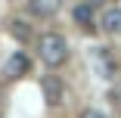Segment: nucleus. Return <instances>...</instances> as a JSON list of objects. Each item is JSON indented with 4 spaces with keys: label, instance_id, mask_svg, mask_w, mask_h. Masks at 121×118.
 <instances>
[{
    "label": "nucleus",
    "instance_id": "nucleus-1",
    "mask_svg": "<svg viewBox=\"0 0 121 118\" xmlns=\"http://www.w3.org/2000/svg\"><path fill=\"white\" fill-rule=\"evenodd\" d=\"M37 50H40V59L50 65V68H59L68 59V40L62 34H40Z\"/></svg>",
    "mask_w": 121,
    "mask_h": 118
},
{
    "label": "nucleus",
    "instance_id": "nucleus-2",
    "mask_svg": "<svg viewBox=\"0 0 121 118\" xmlns=\"http://www.w3.org/2000/svg\"><path fill=\"white\" fill-rule=\"evenodd\" d=\"M90 62H93V68H96L103 78H112V75H115V56L106 50V47H96V50L90 53Z\"/></svg>",
    "mask_w": 121,
    "mask_h": 118
},
{
    "label": "nucleus",
    "instance_id": "nucleus-3",
    "mask_svg": "<svg viewBox=\"0 0 121 118\" xmlns=\"http://www.w3.org/2000/svg\"><path fill=\"white\" fill-rule=\"evenodd\" d=\"M40 87H43V96H47V103H50V106H59V103H62L65 90H62V81H59L56 75H47Z\"/></svg>",
    "mask_w": 121,
    "mask_h": 118
},
{
    "label": "nucleus",
    "instance_id": "nucleus-4",
    "mask_svg": "<svg viewBox=\"0 0 121 118\" xmlns=\"http://www.w3.org/2000/svg\"><path fill=\"white\" fill-rule=\"evenodd\" d=\"M59 6H62V0H28V9H31V16H37V19L56 16Z\"/></svg>",
    "mask_w": 121,
    "mask_h": 118
},
{
    "label": "nucleus",
    "instance_id": "nucleus-5",
    "mask_svg": "<svg viewBox=\"0 0 121 118\" xmlns=\"http://www.w3.org/2000/svg\"><path fill=\"white\" fill-rule=\"evenodd\" d=\"M25 72H28V56L25 53H13L6 59V65H3V75L6 78H19V75H25Z\"/></svg>",
    "mask_w": 121,
    "mask_h": 118
},
{
    "label": "nucleus",
    "instance_id": "nucleus-6",
    "mask_svg": "<svg viewBox=\"0 0 121 118\" xmlns=\"http://www.w3.org/2000/svg\"><path fill=\"white\" fill-rule=\"evenodd\" d=\"M103 31L106 34H121V9L118 6H109L103 13Z\"/></svg>",
    "mask_w": 121,
    "mask_h": 118
},
{
    "label": "nucleus",
    "instance_id": "nucleus-7",
    "mask_svg": "<svg viewBox=\"0 0 121 118\" xmlns=\"http://www.w3.org/2000/svg\"><path fill=\"white\" fill-rule=\"evenodd\" d=\"M75 22H78V25H84V28H90V22H93V9H90L87 3H81V6L75 9Z\"/></svg>",
    "mask_w": 121,
    "mask_h": 118
},
{
    "label": "nucleus",
    "instance_id": "nucleus-8",
    "mask_svg": "<svg viewBox=\"0 0 121 118\" xmlns=\"http://www.w3.org/2000/svg\"><path fill=\"white\" fill-rule=\"evenodd\" d=\"M9 34H13L16 40H28V34H31V31H28L25 22H19V19H16V22H9Z\"/></svg>",
    "mask_w": 121,
    "mask_h": 118
},
{
    "label": "nucleus",
    "instance_id": "nucleus-9",
    "mask_svg": "<svg viewBox=\"0 0 121 118\" xmlns=\"http://www.w3.org/2000/svg\"><path fill=\"white\" fill-rule=\"evenodd\" d=\"M81 118H106V115H103V112H96V109H84Z\"/></svg>",
    "mask_w": 121,
    "mask_h": 118
}]
</instances>
